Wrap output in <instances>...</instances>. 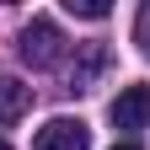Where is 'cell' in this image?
I'll use <instances>...</instances> for the list:
<instances>
[{"mask_svg":"<svg viewBox=\"0 0 150 150\" xmlns=\"http://www.w3.org/2000/svg\"><path fill=\"white\" fill-rule=\"evenodd\" d=\"M102 64H107V54H102L97 43H91V48L81 54V64L70 70V91H91V81H97V75H102Z\"/></svg>","mask_w":150,"mask_h":150,"instance_id":"cell-5","label":"cell"},{"mask_svg":"<svg viewBox=\"0 0 150 150\" xmlns=\"http://www.w3.org/2000/svg\"><path fill=\"white\" fill-rule=\"evenodd\" d=\"M139 48H145V54H150V11H145V16H139Z\"/></svg>","mask_w":150,"mask_h":150,"instance_id":"cell-7","label":"cell"},{"mask_svg":"<svg viewBox=\"0 0 150 150\" xmlns=\"http://www.w3.org/2000/svg\"><path fill=\"white\" fill-rule=\"evenodd\" d=\"M112 150H139V145H134V139H118V145H112Z\"/></svg>","mask_w":150,"mask_h":150,"instance_id":"cell-8","label":"cell"},{"mask_svg":"<svg viewBox=\"0 0 150 150\" xmlns=\"http://www.w3.org/2000/svg\"><path fill=\"white\" fill-rule=\"evenodd\" d=\"M70 16H86V22H102L107 16V0H64Z\"/></svg>","mask_w":150,"mask_h":150,"instance_id":"cell-6","label":"cell"},{"mask_svg":"<svg viewBox=\"0 0 150 150\" xmlns=\"http://www.w3.org/2000/svg\"><path fill=\"white\" fill-rule=\"evenodd\" d=\"M27 102H32V91L16 81V75H0V129L22 118V112H27Z\"/></svg>","mask_w":150,"mask_h":150,"instance_id":"cell-4","label":"cell"},{"mask_svg":"<svg viewBox=\"0 0 150 150\" xmlns=\"http://www.w3.org/2000/svg\"><path fill=\"white\" fill-rule=\"evenodd\" d=\"M107 118H112V129H145L150 123V86H123L118 97H112V107H107Z\"/></svg>","mask_w":150,"mask_h":150,"instance_id":"cell-3","label":"cell"},{"mask_svg":"<svg viewBox=\"0 0 150 150\" xmlns=\"http://www.w3.org/2000/svg\"><path fill=\"white\" fill-rule=\"evenodd\" d=\"M59 54H64V32H59V22L32 16V22L22 27V59H27L32 70H48V64H59Z\"/></svg>","mask_w":150,"mask_h":150,"instance_id":"cell-1","label":"cell"},{"mask_svg":"<svg viewBox=\"0 0 150 150\" xmlns=\"http://www.w3.org/2000/svg\"><path fill=\"white\" fill-rule=\"evenodd\" d=\"M32 150H91V129L81 118H48L43 129H38Z\"/></svg>","mask_w":150,"mask_h":150,"instance_id":"cell-2","label":"cell"},{"mask_svg":"<svg viewBox=\"0 0 150 150\" xmlns=\"http://www.w3.org/2000/svg\"><path fill=\"white\" fill-rule=\"evenodd\" d=\"M0 150H11V145H6V139H0Z\"/></svg>","mask_w":150,"mask_h":150,"instance_id":"cell-9","label":"cell"}]
</instances>
